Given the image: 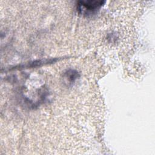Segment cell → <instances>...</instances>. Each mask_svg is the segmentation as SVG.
<instances>
[{"label":"cell","mask_w":155,"mask_h":155,"mask_svg":"<svg viewBox=\"0 0 155 155\" xmlns=\"http://www.w3.org/2000/svg\"><path fill=\"white\" fill-rule=\"evenodd\" d=\"M65 78L69 82V83L74 82L78 78V73L73 70H67L64 74Z\"/></svg>","instance_id":"obj_2"},{"label":"cell","mask_w":155,"mask_h":155,"mask_svg":"<svg viewBox=\"0 0 155 155\" xmlns=\"http://www.w3.org/2000/svg\"><path fill=\"white\" fill-rule=\"evenodd\" d=\"M105 2L104 1H80L77 2V10L81 14L92 15L96 13Z\"/></svg>","instance_id":"obj_1"}]
</instances>
